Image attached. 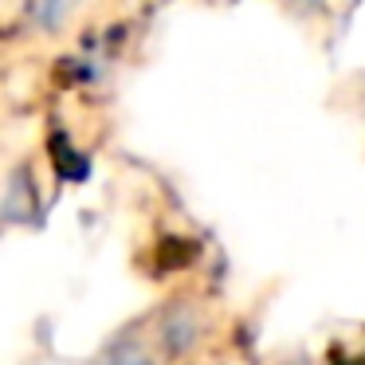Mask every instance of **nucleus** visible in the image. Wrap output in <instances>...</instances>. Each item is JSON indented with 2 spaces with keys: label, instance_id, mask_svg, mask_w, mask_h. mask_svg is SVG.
Here are the masks:
<instances>
[{
  "label": "nucleus",
  "instance_id": "obj_1",
  "mask_svg": "<svg viewBox=\"0 0 365 365\" xmlns=\"http://www.w3.org/2000/svg\"><path fill=\"white\" fill-rule=\"evenodd\" d=\"M158 338H161V346L169 349V357H185L200 341V318L192 314L185 302H177V307H169L165 314H161Z\"/></svg>",
  "mask_w": 365,
  "mask_h": 365
},
{
  "label": "nucleus",
  "instance_id": "obj_2",
  "mask_svg": "<svg viewBox=\"0 0 365 365\" xmlns=\"http://www.w3.org/2000/svg\"><path fill=\"white\" fill-rule=\"evenodd\" d=\"M95 365H158V361H153V354L138 338H126V334H122V338H114L110 346L95 357Z\"/></svg>",
  "mask_w": 365,
  "mask_h": 365
},
{
  "label": "nucleus",
  "instance_id": "obj_3",
  "mask_svg": "<svg viewBox=\"0 0 365 365\" xmlns=\"http://www.w3.org/2000/svg\"><path fill=\"white\" fill-rule=\"evenodd\" d=\"M75 4H79V0H40V4H36V20H40L43 28H59L75 12Z\"/></svg>",
  "mask_w": 365,
  "mask_h": 365
}]
</instances>
